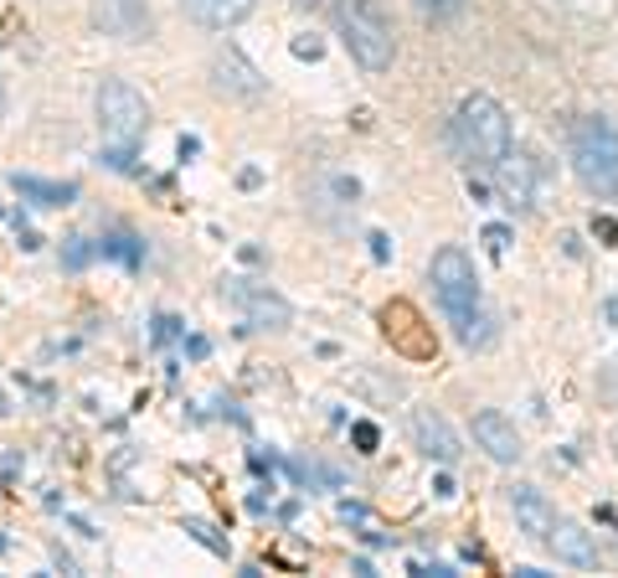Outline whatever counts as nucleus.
Listing matches in <instances>:
<instances>
[{
  "instance_id": "obj_1",
  "label": "nucleus",
  "mask_w": 618,
  "mask_h": 578,
  "mask_svg": "<svg viewBox=\"0 0 618 578\" xmlns=\"http://www.w3.org/2000/svg\"><path fill=\"white\" fill-rule=\"evenodd\" d=\"M428 280H433V295H438V305H444L448 325L459 331L464 346H474V352H484V346H495V320L484 316L480 305V274H474V259L464 254V248H438L433 254V263H428Z\"/></svg>"
},
{
  "instance_id": "obj_2",
  "label": "nucleus",
  "mask_w": 618,
  "mask_h": 578,
  "mask_svg": "<svg viewBox=\"0 0 618 578\" xmlns=\"http://www.w3.org/2000/svg\"><path fill=\"white\" fill-rule=\"evenodd\" d=\"M454 156L469 165V171H495L510 150V114L500 109V99L490 94H469L454 114Z\"/></svg>"
},
{
  "instance_id": "obj_3",
  "label": "nucleus",
  "mask_w": 618,
  "mask_h": 578,
  "mask_svg": "<svg viewBox=\"0 0 618 578\" xmlns=\"http://www.w3.org/2000/svg\"><path fill=\"white\" fill-rule=\"evenodd\" d=\"M335 26H341V41L346 52L367 73H386L392 58H397V37H392V21L376 0H335Z\"/></svg>"
},
{
  "instance_id": "obj_4",
  "label": "nucleus",
  "mask_w": 618,
  "mask_h": 578,
  "mask_svg": "<svg viewBox=\"0 0 618 578\" xmlns=\"http://www.w3.org/2000/svg\"><path fill=\"white\" fill-rule=\"evenodd\" d=\"M572 171L593 197H618V124L608 114H582L572 124Z\"/></svg>"
},
{
  "instance_id": "obj_5",
  "label": "nucleus",
  "mask_w": 618,
  "mask_h": 578,
  "mask_svg": "<svg viewBox=\"0 0 618 578\" xmlns=\"http://www.w3.org/2000/svg\"><path fill=\"white\" fill-rule=\"evenodd\" d=\"M94 114H98L103 145H129V150H135V145L145 140V130H150V103H145V94H139L135 83H124V78L98 83Z\"/></svg>"
},
{
  "instance_id": "obj_6",
  "label": "nucleus",
  "mask_w": 618,
  "mask_h": 578,
  "mask_svg": "<svg viewBox=\"0 0 618 578\" xmlns=\"http://www.w3.org/2000/svg\"><path fill=\"white\" fill-rule=\"evenodd\" d=\"M88 16H94V26L103 37L114 41H145L154 32V11L145 0H94Z\"/></svg>"
},
{
  "instance_id": "obj_7",
  "label": "nucleus",
  "mask_w": 618,
  "mask_h": 578,
  "mask_svg": "<svg viewBox=\"0 0 618 578\" xmlns=\"http://www.w3.org/2000/svg\"><path fill=\"white\" fill-rule=\"evenodd\" d=\"M212 88H217V94H227V99L252 103V99H263V94H269V78H263V73H258V67H252L237 47H217Z\"/></svg>"
},
{
  "instance_id": "obj_8",
  "label": "nucleus",
  "mask_w": 618,
  "mask_h": 578,
  "mask_svg": "<svg viewBox=\"0 0 618 578\" xmlns=\"http://www.w3.org/2000/svg\"><path fill=\"white\" fill-rule=\"evenodd\" d=\"M232 305L243 310V325H248V331H284L294 320L289 299L273 295L269 284H237V290H232Z\"/></svg>"
},
{
  "instance_id": "obj_9",
  "label": "nucleus",
  "mask_w": 618,
  "mask_h": 578,
  "mask_svg": "<svg viewBox=\"0 0 618 578\" xmlns=\"http://www.w3.org/2000/svg\"><path fill=\"white\" fill-rule=\"evenodd\" d=\"M412 439H418V450H423L428 459H438V465H459V455H464L459 434L448 429V419L438 408H412Z\"/></svg>"
},
{
  "instance_id": "obj_10",
  "label": "nucleus",
  "mask_w": 618,
  "mask_h": 578,
  "mask_svg": "<svg viewBox=\"0 0 618 578\" xmlns=\"http://www.w3.org/2000/svg\"><path fill=\"white\" fill-rule=\"evenodd\" d=\"M474 444H480V450L495 459V465H516V459L526 455L521 434H516V423L505 419L500 408H484V414H474Z\"/></svg>"
},
{
  "instance_id": "obj_11",
  "label": "nucleus",
  "mask_w": 618,
  "mask_h": 578,
  "mask_svg": "<svg viewBox=\"0 0 618 578\" xmlns=\"http://www.w3.org/2000/svg\"><path fill=\"white\" fill-rule=\"evenodd\" d=\"M510 512H516V527H521L526 538L546 548L552 527H557V506L541 496L536 485H510Z\"/></svg>"
},
{
  "instance_id": "obj_12",
  "label": "nucleus",
  "mask_w": 618,
  "mask_h": 578,
  "mask_svg": "<svg viewBox=\"0 0 618 578\" xmlns=\"http://www.w3.org/2000/svg\"><path fill=\"white\" fill-rule=\"evenodd\" d=\"M500 171V197L510 201V207H531L536 201V156H526V150H505V160L495 165Z\"/></svg>"
},
{
  "instance_id": "obj_13",
  "label": "nucleus",
  "mask_w": 618,
  "mask_h": 578,
  "mask_svg": "<svg viewBox=\"0 0 618 578\" xmlns=\"http://www.w3.org/2000/svg\"><path fill=\"white\" fill-rule=\"evenodd\" d=\"M546 548H552L557 563H567V568H598V538H593L588 527H578V521H561L557 517Z\"/></svg>"
},
{
  "instance_id": "obj_14",
  "label": "nucleus",
  "mask_w": 618,
  "mask_h": 578,
  "mask_svg": "<svg viewBox=\"0 0 618 578\" xmlns=\"http://www.w3.org/2000/svg\"><path fill=\"white\" fill-rule=\"evenodd\" d=\"M181 11H186L196 26L227 32V26H237V21L252 16V0H181Z\"/></svg>"
},
{
  "instance_id": "obj_15",
  "label": "nucleus",
  "mask_w": 618,
  "mask_h": 578,
  "mask_svg": "<svg viewBox=\"0 0 618 578\" xmlns=\"http://www.w3.org/2000/svg\"><path fill=\"white\" fill-rule=\"evenodd\" d=\"M11 186H16L21 197L32 201V207H73L77 201V186L73 181H37V176H11Z\"/></svg>"
},
{
  "instance_id": "obj_16",
  "label": "nucleus",
  "mask_w": 618,
  "mask_h": 578,
  "mask_svg": "<svg viewBox=\"0 0 618 578\" xmlns=\"http://www.w3.org/2000/svg\"><path fill=\"white\" fill-rule=\"evenodd\" d=\"M94 254H98V243H88V238H67V248H62V269H88L94 263Z\"/></svg>"
},
{
  "instance_id": "obj_17",
  "label": "nucleus",
  "mask_w": 618,
  "mask_h": 578,
  "mask_svg": "<svg viewBox=\"0 0 618 578\" xmlns=\"http://www.w3.org/2000/svg\"><path fill=\"white\" fill-rule=\"evenodd\" d=\"M418 11L433 16V21H454L464 11V0H418Z\"/></svg>"
},
{
  "instance_id": "obj_18",
  "label": "nucleus",
  "mask_w": 618,
  "mask_h": 578,
  "mask_svg": "<svg viewBox=\"0 0 618 578\" xmlns=\"http://www.w3.org/2000/svg\"><path fill=\"white\" fill-rule=\"evenodd\" d=\"M186 532H191L196 542H207V548H212V553H227V542L217 538L212 527H207V521H186Z\"/></svg>"
},
{
  "instance_id": "obj_19",
  "label": "nucleus",
  "mask_w": 618,
  "mask_h": 578,
  "mask_svg": "<svg viewBox=\"0 0 618 578\" xmlns=\"http://www.w3.org/2000/svg\"><path fill=\"white\" fill-rule=\"evenodd\" d=\"M484 243H490V254H505V248H510V227H505V222H490V227H484Z\"/></svg>"
},
{
  "instance_id": "obj_20",
  "label": "nucleus",
  "mask_w": 618,
  "mask_h": 578,
  "mask_svg": "<svg viewBox=\"0 0 618 578\" xmlns=\"http://www.w3.org/2000/svg\"><path fill=\"white\" fill-rule=\"evenodd\" d=\"M350 439H356L361 455H371V450H376V423H350Z\"/></svg>"
},
{
  "instance_id": "obj_21",
  "label": "nucleus",
  "mask_w": 618,
  "mask_h": 578,
  "mask_svg": "<svg viewBox=\"0 0 618 578\" xmlns=\"http://www.w3.org/2000/svg\"><path fill=\"white\" fill-rule=\"evenodd\" d=\"M320 52H325V47H320L314 37H294V58H309V62H314Z\"/></svg>"
},
{
  "instance_id": "obj_22",
  "label": "nucleus",
  "mask_w": 618,
  "mask_h": 578,
  "mask_svg": "<svg viewBox=\"0 0 618 578\" xmlns=\"http://www.w3.org/2000/svg\"><path fill=\"white\" fill-rule=\"evenodd\" d=\"M371 259H376V263L392 259V243H386V233H371Z\"/></svg>"
},
{
  "instance_id": "obj_23",
  "label": "nucleus",
  "mask_w": 618,
  "mask_h": 578,
  "mask_svg": "<svg viewBox=\"0 0 618 578\" xmlns=\"http://www.w3.org/2000/svg\"><path fill=\"white\" fill-rule=\"evenodd\" d=\"M175 325H181V320L160 316V320H154V341H171V336H175Z\"/></svg>"
},
{
  "instance_id": "obj_24",
  "label": "nucleus",
  "mask_w": 618,
  "mask_h": 578,
  "mask_svg": "<svg viewBox=\"0 0 618 578\" xmlns=\"http://www.w3.org/2000/svg\"><path fill=\"white\" fill-rule=\"evenodd\" d=\"M299 11H325V5H335V0H294Z\"/></svg>"
},
{
  "instance_id": "obj_25",
  "label": "nucleus",
  "mask_w": 618,
  "mask_h": 578,
  "mask_svg": "<svg viewBox=\"0 0 618 578\" xmlns=\"http://www.w3.org/2000/svg\"><path fill=\"white\" fill-rule=\"evenodd\" d=\"M603 316H608V325H618V295H608V305H603Z\"/></svg>"
}]
</instances>
